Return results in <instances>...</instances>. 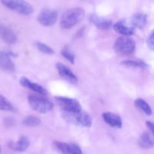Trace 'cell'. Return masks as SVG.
Returning <instances> with one entry per match:
<instances>
[{
	"mask_svg": "<svg viewBox=\"0 0 154 154\" xmlns=\"http://www.w3.org/2000/svg\"><path fill=\"white\" fill-rule=\"evenodd\" d=\"M85 11L81 8H73L66 11L62 15L60 26L64 29H69L84 20Z\"/></svg>",
	"mask_w": 154,
	"mask_h": 154,
	"instance_id": "cell-1",
	"label": "cell"
},
{
	"mask_svg": "<svg viewBox=\"0 0 154 154\" xmlns=\"http://www.w3.org/2000/svg\"><path fill=\"white\" fill-rule=\"evenodd\" d=\"M27 100H28L30 107L34 111L41 113V114H45V113L49 112L54 108V105L52 102L44 96L31 94L28 96Z\"/></svg>",
	"mask_w": 154,
	"mask_h": 154,
	"instance_id": "cell-2",
	"label": "cell"
},
{
	"mask_svg": "<svg viewBox=\"0 0 154 154\" xmlns=\"http://www.w3.org/2000/svg\"><path fill=\"white\" fill-rule=\"evenodd\" d=\"M114 51L121 55H130L135 50V42L130 36H120L114 43Z\"/></svg>",
	"mask_w": 154,
	"mask_h": 154,
	"instance_id": "cell-3",
	"label": "cell"
},
{
	"mask_svg": "<svg viewBox=\"0 0 154 154\" xmlns=\"http://www.w3.org/2000/svg\"><path fill=\"white\" fill-rule=\"evenodd\" d=\"M1 3L8 8L23 15H30L34 11L32 5L26 1L21 0H2Z\"/></svg>",
	"mask_w": 154,
	"mask_h": 154,
	"instance_id": "cell-4",
	"label": "cell"
},
{
	"mask_svg": "<svg viewBox=\"0 0 154 154\" xmlns=\"http://www.w3.org/2000/svg\"><path fill=\"white\" fill-rule=\"evenodd\" d=\"M55 100L59 106L67 114H76L82 111V107L77 99L72 98L57 96Z\"/></svg>",
	"mask_w": 154,
	"mask_h": 154,
	"instance_id": "cell-5",
	"label": "cell"
},
{
	"mask_svg": "<svg viewBox=\"0 0 154 154\" xmlns=\"http://www.w3.org/2000/svg\"><path fill=\"white\" fill-rule=\"evenodd\" d=\"M58 14L57 11L52 9H45L41 11L37 17V20L44 26H54L57 21Z\"/></svg>",
	"mask_w": 154,
	"mask_h": 154,
	"instance_id": "cell-6",
	"label": "cell"
},
{
	"mask_svg": "<svg viewBox=\"0 0 154 154\" xmlns=\"http://www.w3.org/2000/svg\"><path fill=\"white\" fill-rule=\"evenodd\" d=\"M66 114V119L69 120L73 123H77L83 127H90L93 123V120L92 117L89 114H87L85 111H81V112L76 113V114Z\"/></svg>",
	"mask_w": 154,
	"mask_h": 154,
	"instance_id": "cell-7",
	"label": "cell"
},
{
	"mask_svg": "<svg viewBox=\"0 0 154 154\" xmlns=\"http://www.w3.org/2000/svg\"><path fill=\"white\" fill-rule=\"evenodd\" d=\"M54 146L63 154H83L81 147L75 143H65L55 141Z\"/></svg>",
	"mask_w": 154,
	"mask_h": 154,
	"instance_id": "cell-8",
	"label": "cell"
},
{
	"mask_svg": "<svg viewBox=\"0 0 154 154\" xmlns=\"http://www.w3.org/2000/svg\"><path fill=\"white\" fill-rule=\"evenodd\" d=\"M56 68L58 71L59 75L62 78L67 81L68 82L72 83V84L78 83V77L73 73V72L67 66L61 63H58L56 64Z\"/></svg>",
	"mask_w": 154,
	"mask_h": 154,
	"instance_id": "cell-9",
	"label": "cell"
},
{
	"mask_svg": "<svg viewBox=\"0 0 154 154\" xmlns=\"http://www.w3.org/2000/svg\"><path fill=\"white\" fill-rule=\"evenodd\" d=\"M11 53L0 51V69L3 72H14L15 65L11 58Z\"/></svg>",
	"mask_w": 154,
	"mask_h": 154,
	"instance_id": "cell-10",
	"label": "cell"
},
{
	"mask_svg": "<svg viewBox=\"0 0 154 154\" xmlns=\"http://www.w3.org/2000/svg\"><path fill=\"white\" fill-rule=\"evenodd\" d=\"M0 38L8 45H13L17 40L14 32L3 23H0Z\"/></svg>",
	"mask_w": 154,
	"mask_h": 154,
	"instance_id": "cell-11",
	"label": "cell"
},
{
	"mask_svg": "<svg viewBox=\"0 0 154 154\" xmlns=\"http://www.w3.org/2000/svg\"><path fill=\"white\" fill-rule=\"evenodd\" d=\"M90 21L98 29L102 30L109 29L113 25V22L111 19L104 17H100L95 14L90 15Z\"/></svg>",
	"mask_w": 154,
	"mask_h": 154,
	"instance_id": "cell-12",
	"label": "cell"
},
{
	"mask_svg": "<svg viewBox=\"0 0 154 154\" xmlns=\"http://www.w3.org/2000/svg\"><path fill=\"white\" fill-rule=\"evenodd\" d=\"M102 119L104 121L111 126V127L120 129L123 126V120L121 117L117 114L112 112H105L102 114Z\"/></svg>",
	"mask_w": 154,
	"mask_h": 154,
	"instance_id": "cell-13",
	"label": "cell"
},
{
	"mask_svg": "<svg viewBox=\"0 0 154 154\" xmlns=\"http://www.w3.org/2000/svg\"><path fill=\"white\" fill-rule=\"evenodd\" d=\"M20 84L25 88L32 90V91L35 92V93H38L42 96H45L47 93L46 90L43 87H42L40 84L32 82L31 81H29L28 78H25V77H21L20 79Z\"/></svg>",
	"mask_w": 154,
	"mask_h": 154,
	"instance_id": "cell-14",
	"label": "cell"
},
{
	"mask_svg": "<svg viewBox=\"0 0 154 154\" xmlns=\"http://www.w3.org/2000/svg\"><path fill=\"white\" fill-rule=\"evenodd\" d=\"M113 28L115 32L123 35V36H131L134 34L135 29L126 24L124 20H120L113 24Z\"/></svg>",
	"mask_w": 154,
	"mask_h": 154,
	"instance_id": "cell-15",
	"label": "cell"
},
{
	"mask_svg": "<svg viewBox=\"0 0 154 154\" xmlns=\"http://www.w3.org/2000/svg\"><path fill=\"white\" fill-rule=\"evenodd\" d=\"M30 141L26 136H22L17 141H11L9 143V147L11 150L18 152H23L29 147Z\"/></svg>",
	"mask_w": 154,
	"mask_h": 154,
	"instance_id": "cell-16",
	"label": "cell"
},
{
	"mask_svg": "<svg viewBox=\"0 0 154 154\" xmlns=\"http://www.w3.org/2000/svg\"><path fill=\"white\" fill-rule=\"evenodd\" d=\"M138 144L141 148L148 150L153 147V141L152 135L148 132H144L141 134L138 140Z\"/></svg>",
	"mask_w": 154,
	"mask_h": 154,
	"instance_id": "cell-17",
	"label": "cell"
},
{
	"mask_svg": "<svg viewBox=\"0 0 154 154\" xmlns=\"http://www.w3.org/2000/svg\"><path fill=\"white\" fill-rule=\"evenodd\" d=\"M147 23V16L144 13H136L132 16L131 23L134 29L137 28L142 29Z\"/></svg>",
	"mask_w": 154,
	"mask_h": 154,
	"instance_id": "cell-18",
	"label": "cell"
},
{
	"mask_svg": "<svg viewBox=\"0 0 154 154\" xmlns=\"http://www.w3.org/2000/svg\"><path fill=\"white\" fill-rule=\"evenodd\" d=\"M135 106L138 108V109L141 110V111H144L147 115H151L152 113H153L152 108L150 106V105L142 99H137L135 101Z\"/></svg>",
	"mask_w": 154,
	"mask_h": 154,
	"instance_id": "cell-19",
	"label": "cell"
},
{
	"mask_svg": "<svg viewBox=\"0 0 154 154\" xmlns=\"http://www.w3.org/2000/svg\"><path fill=\"white\" fill-rule=\"evenodd\" d=\"M121 65L130 68H136V69H145L147 68V65L144 63L143 60H125L121 63Z\"/></svg>",
	"mask_w": 154,
	"mask_h": 154,
	"instance_id": "cell-20",
	"label": "cell"
},
{
	"mask_svg": "<svg viewBox=\"0 0 154 154\" xmlns=\"http://www.w3.org/2000/svg\"><path fill=\"white\" fill-rule=\"evenodd\" d=\"M0 110L5 111H14V107L10 101L8 100L4 96L0 94Z\"/></svg>",
	"mask_w": 154,
	"mask_h": 154,
	"instance_id": "cell-21",
	"label": "cell"
},
{
	"mask_svg": "<svg viewBox=\"0 0 154 154\" xmlns=\"http://www.w3.org/2000/svg\"><path fill=\"white\" fill-rule=\"evenodd\" d=\"M41 123V120L35 116H28L26 117L23 121V124L29 127H33V126H38Z\"/></svg>",
	"mask_w": 154,
	"mask_h": 154,
	"instance_id": "cell-22",
	"label": "cell"
},
{
	"mask_svg": "<svg viewBox=\"0 0 154 154\" xmlns=\"http://www.w3.org/2000/svg\"><path fill=\"white\" fill-rule=\"evenodd\" d=\"M35 47L39 51H41L43 54H48V55H53L54 54V49L46 44L43 43V42H37L35 43Z\"/></svg>",
	"mask_w": 154,
	"mask_h": 154,
	"instance_id": "cell-23",
	"label": "cell"
},
{
	"mask_svg": "<svg viewBox=\"0 0 154 154\" xmlns=\"http://www.w3.org/2000/svg\"><path fill=\"white\" fill-rule=\"evenodd\" d=\"M61 55L64 57L65 59L68 60L69 62H70L71 63L74 64L75 63V55H74L73 53L67 48H64L63 50L61 51Z\"/></svg>",
	"mask_w": 154,
	"mask_h": 154,
	"instance_id": "cell-24",
	"label": "cell"
},
{
	"mask_svg": "<svg viewBox=\"0 0 154 154\" xmlns=\"http://www.w3.org/2000/svg\"><path fill=\"white\" fill-rule=\"evenodd\" d=\"M153 36H154L153 31H151V32H150V34L149 35L148 38H147V46H148L149 48H150V50H152V51H153V49H154Z\"/></svg>",
	"mask_w": 154,
	"mask_h": 154,
	"instance_id": "cell-25",
	"label": "cell"
},
{
	"mask_svg": "<svg viewBox=\"0 0 154 154\" xmlns=\"http://www.w3.org/2000/svg\"><path fill=\"white\" fill-rule=\"evenodd\" d=\"M146 126H147V128H148L149 131H150V133L153 135V129H154L153 123L150 121H147L146 122Z\"/></svg>",
	"mask_w": 154,
	"mask_h": 154,
	"instance_id": "cell-26",
	"label": "cell"
},
{
	"mask_svg": "<svg viewBox=\"0 0 154 154\" xmlns=\"http://www.w3.org/2000/svg\"><path fill=\"white\" fill-rule=\"evenodd\" d=\"M0 154H2V148H1V147H0Z\"/></svg>",
	"mask_w": 154,
	"mask_h": 154,
	"instance_id": "cell-27",
	"label": "cell"
}]
</instances>
